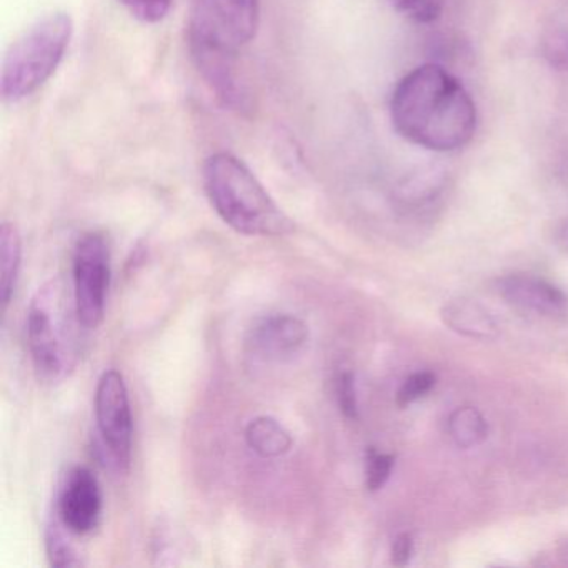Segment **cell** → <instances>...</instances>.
<instances>
[{"instance_id":"7a4b0ae2","label":"cell","mask_w":568,"mask_h":568,"mask_svg":"<svg viewBox=\"0 0 568 568\" xmlns=\"http://www.w3.org/2000/svg\"><path fill=\"white\" fill-rule=\"evenodd\" d=\"M202 181L219 217L239 234L278 237L294 231L291 219L235 155H211L202 168Z\"/></svg>"},{"instance_id":"44dd1931","label":"cell","mask_w":568,"mask_h":568,"mask_svg":"<svg viewBox=\"0 0 568 568\" xmlns=\"http://www.w3.org/2000/svg\"><path fill=\"white\" fill-rule=\"evenodd\" d=\"M412 551H414V538L410 534L397 535L392 545V564L397 567H404L410 560Z\"/></svg>"},{"instance_id":"30bf717a","label":"cell","mask_w":568,"mask_h":568,"mask_svg":"<svg viewBox=\"0 0 568 568\" xmlns=\"http://www.w3.org/2000/svg\"><path fill=\"white\" fill-rule=\"evenodd\" d=\"M498 294L521 312L557 317L568 308V298L560 288L544 278L527 274H511L498 282Z\"/></svg>"},{"instance_id":"d6986e66","label":"cell","mask_w":568,"mask_h":568,"mask_svg":"<svg viewBox=\"0 0 568 568\" xmlns=\"http://www.w3.org/2000/svg\"><path fill=\"white\" fill-rule=\"evenodd\" d=\"M437 377L432 372H417L407 377V381L402 384V387L397 392V405L398 407H408V405L417 402L418 398L427 395L428 392L434 388Z\"/></svg>"},{"instance_id":"5b68a950","label":"cell","mask_w":568,"mask_h":568,"mask_svg":"<svg viewBox=\"0 0 568 568\" xmlns=\"http://www.w3.org/2000/svg\"><path fill=\"white\" fill-rule=\"evenodd\" d=\"M261 24V0H199L191 22V51L237 55Z\"/></svg>"},{"instance_id":"2e32d148","label":"cell","mask_w":568,"mask_h":568,"mask_svg":"<svg viewBox=\"0 0 568 568\" xmlns=\"http://www.w3.org/2000/svg\"><path fill=\"white\" fill-rule=\"evenodd\" d=\"M45 548H48L49 564L52 567L68 568L82 567L84 565L74 547L59 531L58 524L49 527L48 534H45Z\"/></svg>"},{"instance_id":"8fae6325","label":"cell","mask_w":568,"mask_h":568,"mask_svg":"<svg viewBox=\"0 0 568 568\" xmlns=\"http://www.w3.org/2000/svg\"><path fill=\"white\" fill-rule=\"evenodd\" d=\"M442 318L452 331L465 337L491 341L498 335L497 322L488 314L487 308L471 298L448 302L442 311Z\"/></svg>"},{"instance_id":"7c38bea8","label":"cell","mask_w":568,"mask_h":568,"mask_svg":"<svg viewBox=\"0 0 568 568\" xmlns=\"http://www.w3.org/2000/svg\"><path fill=\"white\" fill-rule=\"evenodd\" d=\"M248 447L264 458L281 457L292 448V437L287 428L275 418L257 417L245 428Z\"/></svg>"},{"instance_id":"e0dca14e","label":"cell","mask_w":568,"mask_h":568,"mask_svg":"<svg viewBox=\"0 0 568 568\" xmlns=\"http://www.w3.org/2000/svg\"><path fill=\"white\" fill-rule=\"evenodd\" d=\"M119 2L132 18L144 24H158L164 21L174 4V0H119Z\"/></svg>"},{"instance_id":"6da1fadb","label":"cell","mask_w":568,"mask_h":568,"mask_svg":"<svg viewBox=\"0 0 568 568\" xmlns=\"http://www.w3.org/2000/svg\"><path fill=\"white\" fill-rule=\"evenodd\" d=\"M390 119L402 139L432 152L467 148L478 121L470 92L437 64L420 65L398 82Z\"/></svg>"},{"instance_id":"3957f363","label":"cell","mask_w":568,"mask_h":568,"mask_svg":"<svg viewBox=\"0 0 568 568\" xmlns=\"http://www.w3.org/2000/svg\"><path fill=\"white\" fill-rule=\"evenodd\" d=\"M28 341L39 377L61 382L81 358L82 331L74 291L62 278L39 287L28 311Z\"/></svg>"},{"instance_id":"52a82bcc","label":"cell","mask_w":568,"mask_h":568,"mask_svg":"<svg viewBox=\"0 0 568 568\" xmlns=\"http://www.w3.org/2000/svg\"><path fill=\"white\" fill-rule=\"evenodd\" d=\"M95 418L112 465L118 470H128L132 457V412L121 372L102 374L95 390Z\"/></svg>"},{"instance_id":"9c48e42d","label":"cell","mask_w":568,"mask_h":568,"mask_svg":"<svg viewBox=\"0 0 568 568\" xmlns=\"http://www.w3.org/2000/svg\"><path fill=\"white\" fill-rule=\"evenodd\" d=\"M308 338V328L291 314L268 315L255 322L248 332L247 351L261 362H284L301 352Z\"/></svg>"},{"instance_id":"8992f818","label":"cell","mask_w":568,"mask_h":568,"mask_svg":"<svg viewBox=\"0 0 568 568\" xmlns=\"http://www.w3.org/2000/svg\"><path fill=\"white\" fill-rule=\"evenodd\" d=\"M111 248L98 232L82 235L74 248L72 285L79 317L88 331L104 321L105 302L111 285Z\"/></svg>"},{"instance_id":"7402d4cb","label":"cell","mask_w":568,"mask_h":568,"mask_svg":"<svg viewBox=\"0 0 568 568\" xmlns=\"http://www.w3.org/2000/svg\"><path fill=\"white\" fill-rule=\"evenodd\" d=\"M557 239L558 244L568 252V219L560 225V227H558Z\"/></svg>"},{"instance_id":"277c9868","label":"cell","mask_w":568,"mask_h":568,"mask_svg":"<svg viewBox=\"0 0 568 568\" xmlns=\"http://www.w3.org/2000/svg\"><path fill=\"white\" fill-rule=\"evenodd\" d=\"M74 34L65 12L39 19L9 49L2 64L0 92L8 104H18L44 88L64 61Z\"/></svg>"},{"instance_id":"9a60e30c","label":"cell","mask_w":568,"mask_h":568,"mask_svg":"<svg viewBox=\"0 0 568 568\" xmlns=\"http://www.w3.org/2000/svg\"><path fill=\"white\" fill-rule=\"evenodd\" d=\"M398 14L418 24H430L440 18L445 0H384Z\"/></svg>"},{"instance_id":"ac0fdd59","label":"cell","mask_w":568,"mask_h":568,"mask_svg":"<svg viewBox=\"0 0 568 568\" xmlns=\"http://www.w3.org/2000/svg\"><path fill=\"white\" fill-rule=\"evenodd\" d=\"M394 465V455L381 454L375 448H368L367 467H365V485H367L368 490H381L390 478Z\"/></svg>"},{"instance_id":"5bb4252c","label":"cell","mask_w":568,"mask_h":568,"mask_svg":"<svg viewBox=\"0 0 568 568\" xmlns=\"http://www.w3.org/2000/svg\"><path fill=\"white\" fill-rule=\"evenodd\" d=\"M447 428L452 440L460 448L477 447L488 435L487 420L474 407H460L452 412Z\"/></svg>"},{"instance_id":"4fadbf2b","label":"cell","mask_w":568,"mask_h":568,"mask_svg":"<svg viewBox=\"0 0 568 568\" xmlns=\"http://www.w3.org/2000/svg\"><path fill=\"white\" fill-rule=\"evenodd\" d=\"M22 242L16 225L4 222L0 227V297L8 307L21 271Z\"/></svg>"},{"instance_id":"ba28073f","label":"cell","mask_w":568,"mask_h":568,"mask_svg":"<svg viewBox=\"0 0 568 568\" xmlns=\"http://www.w3.org/2000/svg\"><path fill=\"white\" fill-rule=\"evenodd\" d=\"M58 514L62 527L71 534L94 530L102 515V491L98 477L89 468L75 467L65 478L59 497Z\"/></svg>"},{"instance_id":"ffe728a7","label":"cell","mask_w":568,"mask_h":568,"mask_svg":"<svg viewBox=\"0 0 568 568\" xmlns=\"http://www.w3.org/2000/svg\"><path fill=\"white\" fill-rule=\"evenodd\" d=\"M337 400L342 414L345 418L357 420L358 418V402L357 390H355V377L352 372H342L337 377Z\"/></svg>"}]
</instances>
